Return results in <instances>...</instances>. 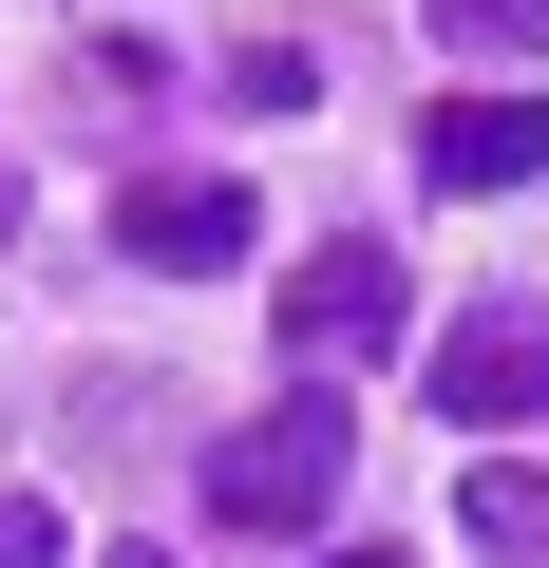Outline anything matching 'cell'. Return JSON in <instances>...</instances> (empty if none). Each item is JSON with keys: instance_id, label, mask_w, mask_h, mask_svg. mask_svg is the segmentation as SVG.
Wrapping results in <instances>:
<instances>
[{"instance_id": "obj_3", "label": "cell", "mask_w": 549, "mask_h": 568, "mask_svg": "<svg viewBox=\"0 0 549 568\" xmlns=\"http://www.w3.org/2000/svg\"><path fill=\"white\" fill-rule=\"evenodd\" d=\"M246 227H265V209H246V190H209V171H171V190H133V209H114V246H133L152 284H209V265H246Z\"/></svg>"}, {"instance_id": "obj_2", "label": "cell", "mask_w": 549, "mask_h": 568, "mask_svg": "<svg viewBox=\"0 0 549 568\" xmlns=\"http://www.w3.org/2000/svg\"><path fill=\"white\" fill-rule=\"evenodd\" d=\"M436 417H474V436H511V417H549V304H455L436 323V379H417Z\"/></svg>"}, {"instance_id": "obj_4", "label": "cell", "mask_w": 549, "mask_h": 568, "mask_svg": "<svg viewBox=\"0 0 549 568\" xmlns=\"http://www.w3.org/2000/svg\"><path fill=\"white\" fill-rule=\"evenodd\" d=\"M417 171H436V190H530V171H549V95H436Z\"/></svg>"}, {"instance_id": "obj_8", "label": "cell", "mask_w": 549, "mask_h": 568, "mask_svg": "<svg viewBox=\"0 0 549 568\" xmlns=\"http://www.w3.org/2000/svg\"><path fill=\"white\" fill-rule=\"evenodd\" d=\"M455 58H549V0H417Z\"/></svg>"}, {"instance_id": "obj_1", "label": "cell", "mask_w": 549, "mask_h": 568, "mask_svg": "<svg viewBox=\"0 0 549 568\" xmlns=\"http://www.w3.org/2000/svg\"><path fill=\"white\" fill-rule=\"evenodd\" d=\"M342 455H360V417L304 379V398H265L227 455H209V530H323L342 511Z\"/></svg>"}, {"instance_id": "obj_7", "label": "cell", "mask_w": 549, "mask_h": 568, "mask_svg": "<svg viewBox=\"0 0 549 568\" xmlns=\"http://www.w3.org/2000/svg\"><path fill=\"white\" fill-rule=\"evenodd\" d=\"M227 95H246V114H304V95H323V39H265V20H246V39H227Z\"/></svg>"}, {"instance_id": "obj_5", "label": "cell", "mask_w": 549, "mask_h": 568, "mask_svg": "<svg viewBox=\"0 0 549 568\" xmlns=\"http://www.w3.org/2000/svg\"><path fill=\"white\" fill-rule=\"evenodd\" d=\"M285 342H342V361L398 342V246H323V265L285 284Z\"/></svg>"}, {"instance_id": "obj_6", "label": "cell", "mask_w": 549, "mask_h": 568, "mask_svg": "<svg viewBox=\"0 0 549 568\" xmlns=\"http://www.w3.org/2000/svg\"><path fill=\"white\" fill-rule=\"evenodd\" d=\"M455 530H474L492 568H549V474H511V455H492V474L455 493Z\"/></svg>"}, {"instance_id": "obj_11", "label": "cell", "mask_w": 549, "mask_h": 568, "mask_svg": "<svg viewBox=\"0 0 549 568\" xmlns=\"http://www.w3.org/2000/svg\"><path fill=\"white\" fill-rule=\"evenodd\" d=\"M323 568H398V549H323Z\"/></svg>"}, {"instance_id": "obj_12", "label": "cell", "mask_w": 549, "mask_h": 568, "mask_svg": "<svg viewBox=\"0 0 549 568\" xmlns=\"http://www.w3.org/2000/svg\"><path fill=\"white\" fill-rule=\"evenodd\" d=\"M114 568H171V549H114Z\"/></svg>"}, {"instance_id": "obj_10", "label": "cell", "mask_w": 549, "mask_h": 568, "mask_svg": "<svg viewBox=\"0 0 549 568\" xmlns=\"http://www.w3.org/2000/svg\"><path fill=\"white\" fill-rule=\"evenodd\" d=\"M0 568H58V511L39 493H0Z\"/></svg>"}, {"instance_id": "obj_9", "label": "cell", "mask_w": 549, "mask_h": 568, "mask_svg": "<svg viewBox=\"0 0 549 568\" xmlns=\"http://www.w3.org/2000/svg\"><path fill=\"white\" fill-rule=\"evenodd\" d=\"M152 77H171L152 39H77V114H152Z\"/></svg>"}, {"instance_id": "obj_13", "label": "cell", "mask_w": 549, "mask_h": 568, "mask_svg": "<svg viewBox=\"0 0 549 568\" xmlns=\"http://www.w3.org/2000/svg\"><path fill=\"white\" fill-rule=\"evenodd\" d=\"M0 227H20V190H0Z\"/></svg>"}]
</instances>
